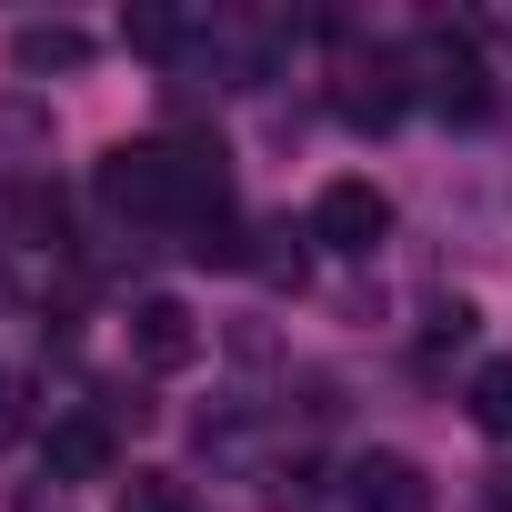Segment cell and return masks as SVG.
I'll return each instance as SVG.
<instances>
[{"mask_svg": "<svg viewBox=\"0 0 512 512\" xmlns=\"http://www.w3.org/2000/svg\"><path fill=\"white\" fill-rule=\"evenodd\" d=\"M131 362H141V372H191V362H201V322H191V302H171V292L131 302Z\"/></svg>", "mask_w": 512, "mask_h": 512, "instance_id": "3957f363", "label": "cell"}, {"mask_svg": "<svg viewBox=\"0 0 512 512\" xmlns=\"http://www.w3.org/2000/svg\"><path fill=\"white\" fill-rule=\"evenodd\" d=\"M402 111V51H372L362 71H352V91H342V121H362V131H382Z\"/></svg>", "mask_w": 512, "mask_h": 512, "instance_id": "8992f818", "label": "cell"}, {"mask_svg": "<svg viewBox=\"0 0 512 512\" xmlns=\"http://www.w3.org/2000/svg\"><path fill=\"white\" fill-rule=\"evenodd\" d=\"M51 472L61 482H101L111 472V422H91V412L81 422H51Z\"/></svg>", "mask_w": 512, "mask_h": 512, "instance_id": "52a82bcc", "label": "cell"}, {"mask_svg": "<svg viewBox=\"0 0 512 512\" xmlns=\"http://www.w3.org/2000/svg\"><path fill=\"white\" fill-rule=\"evenodd\" d=\"M472 422H482L492 442H512V362H482V372H472Z\"/></svg>", "mask_w": 512, "mask_h": 512, "instance_id": "9c48e42d", "label": "cell"}, {"mask_svg": "<svg viewBox=\"0 0 512 512\" xmlns=\"http://www.w3.org/2000/svg\"><path fill=\"white\" fill-rule=\"evenodd\" d=\"M382 231H392L382 181H322V201H312V241L322 251H372Z\"/></svg>", "mask_w": 512, "mask_h": 512, "instance_id": "7a4b0ae2", "label": "cell"}, {"mask_svg": "<svg viewBox=\"0 0 512 512\" xmlns=\"http://www.w3.org/2000/svg\"><path fill=\"white\" fill-rule=\"evenodd\" d=\"M91 61V31H71V21H31V31H11V71L21 81H41V71H81Z\"/></svg>", "mask_w": 512, "mask_h": 512, "instance_id": "5b68a950", "label": "cell"}, {"mask_svg": "<svg viewBox=\"0 0 512 512\" xmlns=\"http://www.w3.org/2000/svg\"><path fill=\"white\" fill-rule=\"evenodd\" d=\"M121 512H191V492H181L171 472H131V482H121Z\"/></svg>", "mask_w": 512, "mask_h": 512, "instance_id": "8fae6325", "label": "cell"}, {"mask_svg": "<svg viewBox=\"0 0 512 512\" xmlns=\"http://www.w3.org/2000/svg\"><path fill=\"white\" fill-rule=\"evenodd\" d=\"M352 512H432V482L412 452H362L352 462Z\"/></svg>", "mask_w": 512, "mask_h": 512, "instance_id": "277c9868", "label": "cell"}, {"mask_svg": "<svg viewBox=\"0 0 512 512\" xmlns=\"http://www.w3.org/2000/svg\"><path fill=\"white\" fill-rule=\"evenodd\" d=\"M21 402H31V392H21V382H0V452H11V442H21V422H31V412H21Z\"/></svg>", "mask_w": 512, "mask_h": 512, "instance_id": "4fadbf2b", "label": "cell"}, {"mask_svg": "<svg viewBox=\"0 0 512 512\" xmlns=\"http://www.w3.org/2000/svg\"><path fill=\"white\" fill-rule=\"evenodd\" d=\"M422 101H432L442 121H482V111H492L482 51H472L462 31H432V41H422Z\"/></svg>", "mask_w": 512, "mask_h": 512, "instance_id": "6da1fadb", "label": "cell"}, {"mask_svg": "<svg viewBox=\"0 0 512 512\" xmlns=\"http://www.w3.org/2000/svg\"><path fill=\"white\" fill-rule=\"evenodd\" d=\"M191 262H211V272H251V231L231 221V211H211V221H191Z\"/></svg>", "mask_w": 512, "mask_h": 512, "instance_id": "ba28073f", "label": "cell"}, {"mask_svg": "<svg viewBox=\"0 0 512 512\" xmlns=\"http://www.w3.org/2000/svg\"><path fill=\"white\" fill-rule=\"evenodd\" d=\"M11 211H21V231H31L41 251H61V191H41V181H21V201H11Z\"/></svg>", "mask_w": 512, "mask_h": 512, "instance_id": "30bf717a", "label": "cell"}, {"mask_svg": "<svg viewBox=\"0 0 512 512\" xmlns=\"http://www.w3.org/2000/svg\"><path fill=\"white\" fill-rule=\"evenodd\" d=\"M171 41H181V21H161V11H141V21H131V51H171Z\"/></svg>", "mask_w": 512, "mask_h": 512, "instance_id": "7c38bea8", "label": "cell"}]
</instances>
